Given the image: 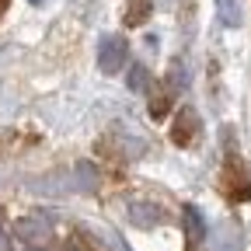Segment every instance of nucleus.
<instances>
[{
	"label": "nucleus",
	"instance_id": "obj_1",
	"mask_svg": "<svg viewBox=\"0 0 251 251\" xmlns=\"http://www.w3.org/2000/svg\"><path fill=\"white\" fill-rule=\"evenodd\" d=\"M98 67H101V74H119L126 67V39L122 35H101V42H98Z\"/></svg>",
	"mask_w": 251,
	"mask_h": 251
},
{
	"label": "nucleus",
	"instance_id": "obj_2",
	"mask_svg": "<svg viewBox=\"0 0 251 251\" xmlns=\"http://www.w3.org/2000/svg\"><path fill=\"white\" fill-rule=\"evenodd\" d=\"M196 133H199V119H196V112H192V108H181V112L175 115V122H171V140H175L178 147H192Z\"/></svg>",
	"mask_w": 251,
	"mask_h": 251
},
{
	"label": "nucleus",
	"instance_id": "obj_3",
	"mask_svg": "<svg viewBox=\"0 0 251 251\" xmlns=\"http://www.w3.org/2000/svg\"><path fill=\"white\" fill-rule=\"evenodd\" d=\"M18 237L28 241V244H46L52 237V230L42 224L39 216H31V220H21V224H18Z\"/></svg>",
	"mask_w": 251,
	"mask_h": 251
},
{
	"label": "nucleus",
	"instance_id": "obj_4",
	"mask_svg": "<svg viewBox=\"0 0 251 251\" xmlns=\"http://www.w3.org/2000/svg\"><path fill=\"white\" fill-rule=\"evenodd\" d=\"M216 11H220V21L227 28H237L241 25V0H216Z\"/></svg>",
	"mask_w": 251,
	"mask_h": 251
},
{
	"label": "nucleus",
	"instance_id": "obj_5",
	"mask_svg": "<svg viewBox=\"0 0 251 251\" xmlns=\"http://www.w3.org/2000/svg\"><path fill=\"white\" fill-rule=\"evenodd\" d=\"M133 220L140 227H153V224H161L164 220V213H153V206H136L133 209Z\"/></svg>",
	"mask_w": 251,
	"mask_h": 251
},
{
	"label": "nucleus",
	"instance_id": "obj_6",
	"mask_svg": "<svg viewBox=\"0 0 251 251\" xmlns=\"http://www.w3.org/2000/svg\"><path fill=\"white\" fill-rule=\"evenodd\" d=\"M150 18V0H133L129 14H126V25H143Z\"/></svg>",
	"mask_w": 251,
	"mask_h": 251
},
{
	"label": "nucleus",
	"instance_id": "obj_7",
	"mask_svg": "<svg viewBox=\"0 0 251 251\" xmlns=\"http://www.w3.org/2000/svg\"><path fill=\"white\" fill-rule=\"evenodd\" d=\"M147 84H150V74L140 67V63H136V67H133V74H129V87L133 91H147Z\"/></svg>",
	"mask_w": 251,
	"mask_h": 251
},
{
	"label": "nucleus",
	"instance_id": "obj_8",
	"mask_svg": "<svg viewBox=\"0 0 251 251\" xmlns=\"http://www.w3.org/2000/svg\"><path fill=\"white\" fill-rule=\"evenodd\" d=\"M28 4H35V7H42V4H46V0H28Z\"/></svg>",
	"mask_w": 251,
	"mask_h": 251
},
{
	"label": "nucleus",
	"instance_id": "obj_9",
	"mask_svg": "<svg viewBox=\"0 0 251 251\" xmlns=\"http://www.w3.org/2000/svg\"><path fill=\"white\" fill-rule=\"evenodd\" d=\"M4 4H7V0H0V7H4Z\"/></svg>",
	"mask_w": 251,
	"mask_h": 251
}]
</instances>
